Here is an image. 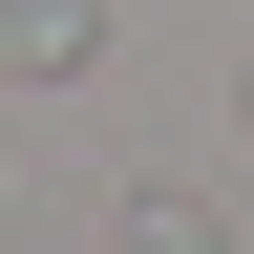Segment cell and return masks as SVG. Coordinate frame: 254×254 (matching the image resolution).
I'll return each instance as SVG.
<instances>
[{"label": "cell", "instance_id": "6da1fadb", "mask_svg": "<svg viewBox=\"0 0 254 254\" xmlns=\"http://www.w3.org/2000/svg\"><path fill=\"white\" fill-rule=\"evenodd\" d=\"M127 254H212V212H190V190H148V212H127Z\"/></svg>", "mask_w": 254, "mask_h": 254}]
</instances>
